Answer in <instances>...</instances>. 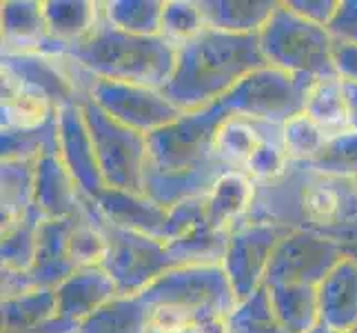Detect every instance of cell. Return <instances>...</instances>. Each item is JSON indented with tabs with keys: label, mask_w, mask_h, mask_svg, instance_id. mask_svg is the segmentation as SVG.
Wrapping results in <instances>:
<instances>
[{
	"label": "cell",
	"mask_w": 357,
	"mask_h": 333,
	"mask_svg": "<svg viewBox=\"0 0 357 333\" xmlns=\"http://www.w3.org/2000/svg\"><path fill=\"white\" fill-rule=\"evenodd\" d=\"M73 78H76L80 98H87L109 118L142 135H151L153 131L176 122L184 114L169 101L162 89L96 78L93 73L82 69L76 60H73Z\"/></svg>",
	"instance_id": "obj_5"
},
{
	"label": "cell",
	"mask_w": 357,
	"mask_h": 333,
	"mask_svg": "<svg viewBox=\"0 0 357 333\" xmlns=\"http://www.w3.org/2000/svg\"><path fill=\"white\" fill-rule=\"evenodd\" d=\"M344 258L342 246L311 227H293L280 240L271 258L264 287L311 285L317 287Z\"/></svg>",
	"instance_id": "obj_11"
},
{
	"label": "cell",
	"mask_w": 357,
	"mask_h": 333,
	"mask_svg": "<svg viewBox=\"0 0 357 333\" xmlns=\"http://www.w3.org/2000/svg\"><path fill=\"white\" fill-rule=\"evenodd\" d=\"M313 333H331V331H328V329H324L322 325H319V327H317V329H315Z\"/></svg>",
	"instance_id": "obj_48"
},
{
	"label": "cell",
	"mask_w": 357,
	"mask_h": 333,
	"mask_svg": "<svg viewBox=\"0 0 357 333\" xmlns=\"http://www.w3.org/2000/svg\"><path fill=\"white\" fill-rule=\"evenodd\" d=\"M167 0H105V20L131 36H160Z\"/></svg>",
	"instance_id": "obj_32"
},
{
	"label": "cell",
	"mask_w": 357,
	"mask_h": 333,
	"mask_svg": "<svg viewBox=\"0 0 357 333\" xmlns=\"http://www.w3.org/2000/svg\"><path fill=\"white\" fill-rule=\"evenodd\" d=\"M118 287L102 265L80 267L56 287V316L73 325H82L102 304L114 300Z\"/></svg>",
	"instance_id": "obj_17"
},
{
	"label": "cell",
	"mask_w": 357,
	"mask_h": 333,
	"mask_svg": "<svg viewBox=\"0 0 357 333\" xmlns=\"http://www.w3.org/2000/svg\"><path fill=\"white\" fill-rule=\"evenodd\" d=\"M58 151V122L27 131H0V154L3 160H40L45 154Z\"/></svg>",
	"instance_id": "obj_37"
},
{
	"label": "cell",
	"mask_w": 357,
	"mask_h": 333,
	"mask_svg": "<svg viewBox=\"0 0 357 333\" xmlns=\"http://www.w3.org/2000/svg\"><path fill=\"white\" fill-rule=\"evenodd\" d=\"M0 76H7L22 87L43 94L56 105V109L80 101V91L73 78V60L67 56L3 52Z\"/></svg>",
	"instance_id": "obj_12"
},
{
	"label": "cell",
	"mask_w": 357,
	"mask_h": 333,
	"mask_svg": "<svg viewBox=\"0 0 357 333\" xmlns=\"http://www.w3.org/2000/svg\"><path fill=\"white\" fill-rule=\"evenodd\" d=\"M304 169L300 184V220L302 227L328 229L357 216V189L355 180L319 176Z\"/></svg>",
	"instance_id": "obj_14"
},
{
	"label": "cell",
	"mask_w": 357,
	"mask_h": 333,
	"mask_svg": "<svg viewBox=\"0 0 357 333\" xmlns=\"http://www.w3.org/2000/svg\"><path fill=\"white\" fill-rule=\"evenodd\" d=\"M67 58L96 78L165 89L174 78L178 47L162 36H131L112 27L105 16L82 43L69 47Z\"/></svg>",
	"instance_id": "obj_2"
},
{
	"label": "cell",
	"mask_w": 357,
	"mask_h": 333,
	"mask_svg": "<svg viewBox=\"0 0 357 333\" xmlns=\"http://www.w3.org/2000/svg\"><path fill=\"white\" fill-rule=\"evenodd\" d=\"M280 0H198L206 27L253 36L264 29Z\"/></svg>",
	"instance_id": "obj_23"
},
{
	"label": "cell",
	"mask_w": 357,
	"mask_h": 333,
	"mask_svg": "<svg viewBox=\"0 0 357 333\" xmlns=\"http://www.w3.org/2000/svg\"><path fill=\"white\" fill-rule=\"evenodd\" d=\"M304 167L319 176L355 180L357 178V131L351 129L340 135H333V138L326 142L322 154Z\"/></svg>",
	"instance_id": "obj_39"
},
{
	"label": "cell",
	"mask_w": 357,
	"mask_h": 333,
	"mask_svg": "<svg viewBox=\"0 0 357 333\" xmlns=\"http://www.w3.org/2000/svg\"><path fill=\"white\" fill-rule=\"evenodd\" d=\"M278 129L280 125H266V122L229 114L215 131L213 156L227 169L244 171L246 163L251 160L257 147L262 145V140Z\"/></svg>",
	"instance_id": "obj_22"
},
{
	"label": "cell",
	"mask_w": 357,
	"mask_h": 333,
	"mask_svg": "<svg viewBox=\"0 0 357 333\" xmlns=\"http://www.w3.org/2000/svg\"><path fill=\"white\" fill-rule=\"evenodd\" d=\"M0 111H3V118H0L3 131L38 129L58 114L56 105L49 98L22 87L7 76H3V107Z\"/></svg>",
	"instance_id": "obj_26"
},
{
	"label": "cell",
	"mask_w": 357,
	"mask_h": 333,
	"mask_svg": "<svg viewBox=\"0 0 357 333\" xmlns=\"http://www.w3.org/2000/svg\"><path fill=\"white\" fill-rule=\"evenodd\" d=\"M93 207L109 225L133 233H142V236H149L162 242L169 209L160 207L146 193L105 189L93 200Z\"/></svg>",
	"instance_id": "obj_18"
},
{
	"label": "cell",
	"mask_w": 357,
	"mask_h": 333,
	"mask_svg": "<svg viewBox=\"0 0 357 333\" xmlns=\"http://www.w3.org/2000/svg\"><path fill=\"white\" fill-rule=\"evenodd\" d=\"M89 198H84L71 178L58 151L45 154L36 163L33 209L45 220H76L87 214Z\"/></svg>",
	"instance_id": "obj_15"
},
{
	"label": "cell",
	"mask_w": 357,
	"mask_h": 333,
	"mask_svg": "<svg viewBox=\"0 0 357 333\" xmlns=\"http://www.w3.org/2000/svg\"><path fill=\"white\" fill-rule=\"evenodd\" d=\"M100 216V214H98ZM105 236L109 240V249L102 267L114 278L118 293L122 295H140L153 280L165 276L176 262L171 260L165 242L155 238L133 233L105 222L100 218Z\"/></svg>",
	"instance_id": "obj_9"
},
{
	"label": "cell",
	"mask_w": 357,
	"mask_h": 333,
	"mask_svg": "<svg viewBox=\"0 0 357 333\" xmlns=\"http://www.w3.org/2000/svg\"><path fill=\"white\" fill-rule=\"evenodd\" d=\"M266 291L278 320L289 333H313L319 327L317 287L273 285L266 287Z\"/></svg>",
	"instance_id": "obj_28"
},
{
	"label": "cell",
	"mask_w": 357,
	"mask_h": 333,
	"mask_svg": "<svg viewBox=\"0 0 357 333\" xmlns=\"http://www.w3.org/2000/svg\"><path fill=\"white\" fill-rule=\"evenodd\" d=\"M344 89H347V101H349L351 129L357 131V84H353V82H344Z\"/></svg>",
	"instance_id": "obj_47"
},
{
	"label": "cell",
	"mask_w": 357,
	"mask_h": 333,
	"mask_svg": "<svg viewBox=\"0 0 357 333\" xmlns=\"http://www.w3.org/2000/svg\"><path fill=\"white\" fill-rule=\"evenodd\" d=\"M355 189H357V178H355Z\"/></svg>",
	"instance_id": "obj_49"
},
{
	"label": "cell",
	"mask_w": 357,
	"mask_h": 333,
	"mask_svg": "<svg viewBox=\"0 0 357 333\" xmlns=\"http://www.w3.org/2000/svg\"><path fill=\"white\" fill-rule=\"evenodd\" d=\"M333 65L337 78L344 82L357 84V43H337L333 45Z\"/></svg>",
	"instance_id": "obj_45"
},
{
	"label": "cell",
	"mask_w": 357,
	"mask_h": 333,
	"mask_svg": "<svg viewBox=\"0 0 357 333\" xmlns=\"http://www.w3.org/2000/svg\"><path fill=\"white\" fill-rule=\"evenodd\" d=\"M315 82V78L264 65L242 78L222 103L231 114L282 127L293 116L304 114L306 98Z\"/></svg>",
	"instance_id": "obj_8"
},
{
	"label": "cell",
	"mask_w": 357,
	"mask_h": 333,
	"mask_svg": "<svg viewBox=\"0 0 357 333\" xmlns=\"http://www.w3.org/2000/svg\"><path fill=\"white\" fill-rule=\"evenodd\" d=\"M326 29L337 43H357V0H340L335 16Z\"/></svg>",
	"instance_id": "obj_43"
},
{
	"label": "cell",
	"mask_w": 357,
	"mask_h": 333,
	"mask_svg": "<svg viewBox=\"0 0 357 333\" xmlns=\"http://www.w3.org/2000/svg\"><path fill=\"white\" fill-rule=\"evenodd\" d=\"M266 65L278 67L295 76H309L315 80L333 78V45L326 27L304 20L282 0L264 29L257 34Z\"/></svg>",
	"instance_id": "obj_4"
},
{
	"label": "cell",
	"mask_w": 357,
	"mask_h": 333,
	"mask_svg": "<svg viewBox=\"0 0 357 333\" xmlns=\"http://www.w3.org/2000/svg\"><path fill=\"white\" fill-rule=\"evenodd\" d=\"M293 163L282 142V127L273 131L262 140L255 154L244 167V174L249 176L255 184H271L284 178L291 171Z\"/></svg>",
	"instance_id": "obj_40"
},
{
	"label": "cell",
	"mask_w": 357,
	"mask_h": 333,
	"mask_svg": "<svg viewBox=\"0 0 357 333\" xmlns=\"http://www.w3.org/2000/svg\"><path fill=\"white\" fill-rule=\"evenodd\" d=\"M69 258L71 262L80 267H98L105 262L109 240L105 236V229L100 225V216H98L93 200L87 205V214L73 222L71 233H69Z\"/></svg>",
	"instance_id": "obj_35"
},
{
	"label": "cell",
	"mask_w": 357,
	"mask_h": 333,
	"mask_svg": "<svg viewBox=\"0 0 357 333\" xmlns=\"http://www.w3.org/2000/svg\"><path fill=\"white\" fill-rule=\"evenodd\" d=\"M353 333H357V327H355V329H353Z\"/></svg>",
	"instance_id": "obj_50"
},
{
	"label": "cell",
	"mask_w": 357,
	"mask_h": 333,
	"mask_svg": "<svg viewBox=\"0 0 357 333\" xmlns=\"http://www.w3.org/2000/svg\"><path fill=\"white\" fill-rule=\"evenodd\" d=\"M49 36L65 47L82 43L102 18V3L98 0H43Z\"/></svg>",
	"instance_id": "obj_24"
},
{
	"label": "cell",
	"mask_w": 357,
	"mask_h": 333,
	"mask_svg": "<svg viewBox=\"0 0 357 333\" xmlns=\"http://www.w3.org/2000/svg\"><path fill=\"white\" fill-rule=\"evenodd\" d=\"M225 171L229 169L220 163L206 165L202 169H193V171H182V174H160V171L146 167L144 193L149 195L151 200H155L160 207L171 209L180 200L206 195Z\"/></svg>",
	"instance_id": "obj_25"
},
{
	"label": "cell",
	"mask_w": 357,
	"mask_h": 333,
	"mask_svg": "<svg viewBox=\"0 0 357 333\" xmlns=\"http://www.w3.org/2000/svg\"><path fill=\"white\" fill-rule=\"evenodd\" d=\"M36 163L31 160H3V167H0V182H3L0 222L3 225L24 218L33 209Z\"/></svg>",
	"instance_id": "obj_30"
},
{
	"label": "cell",
	"mask_w": 357,
	"mask_h": 333,
	"mask_svg": "<svg viewBox=\"0 0 357 333\" xmlns=\"http://www.w3.org/2000/svg\"><path fill=\"white\" fill-rule=\"evenodd\" d=\"M43 216L31 209V212L16 220L3 225V244H0V258H3V269L9 271H24L29 274L36 265L38 256V229Z\"/></svg>",
	"instance_id": "obj_33"
},
{
	"label": "cell",
	"mask_w": 357,
	"mask_h": 333,
	"mask_svg": "<svg viewBox=\"0 0 357 333\" xmlns=\"http://www.w3.org/2000/svg\"><path fill=\"white\" fill-rule=\"evenodd\" d=\"M227 329L229 333H289L271 306L266 287L238 302L227 320Z\"/></svg>",
	"instance_id": "obj_38"
},
{
	"label": "cell",
	"mask_w": 357,
	"mask_h": 333,
	"mask_svg": "<svg viewBox=\"0 0 357 333\" xmlns=\"http://www.w3.org/2000/svg\"><path fill=\"white\" fill-rule=\"evenodd\" d=\"M291 11H295L304 20H309L319 27H328V22L333 20L340 0H284Z\"/></svg>",
	"instance_id": "obj_44"
},
{
	"label": "cell",
	"mask_w": 357,
	"mask_h": 333,
	"mask_svg": "<svg viewBox=\"0 0 357 333\" xmlns=\"http://www.w3.org/2000/svg\"><path fill=\"white\" fill-rule=\"evenodd\" d=\"M229 114L227 105L220 101L204 109L184 111L176 122L146 135L149 169L160 174H182L218 163L213 140Z\"/></svg>",
	"instance_id": "obj_6"
},
{
	"label": "cell",
	"mask_w": 357,
	"mask_h": 333,
	"mask_svg": "<svg viewBox=\"0 0 357 333\" xmlns=\"http://www.w3.org/2000/svg\"><path fill=\"white\" fill-rule=\"evenodd\" d=\"M331 135L306 114H298L282 125V142L293 165H309L315 160Z\"/></svg>",
	"instance_id": "obj_36"
},
{
	"label": "cell",
	"mask_w": 357,
	"mask_h": 333,
	"mask_svg": "<svg viewBox=\"0 0 357 333\" xmlns=\"http://www.w3.org/2000/svg\"><path fill=\"white\" fill-rule=\"evenodd\" d=\"M140 298L149 309L171 306L189 313L195 333H229L227 320L238 306L222 265L174 267L153 280Z\"/></svg>",
	"instance_id": "obj_3"
},
{
	"label": "cell",
	"mask_w": 357,
	"mask_h": 333,
	"mask_svg": "<svg viewBox=\"0 0 357 333\" xmlns=\"http://www.w3.org/2000/svg\"><path fill=\"white\" fill-rule=\"evenodd\" d=\"M56 122L60 160H63L71 178L76 180L84 198L96 200L107 189V184L100 174V167H98L93 138L87 127V120H84L80 101L60 107L56 114Z\"/></svg>",
	"instance_id": "obj_13"
},
{
	"label": "cell",
	"mask_w": 357,
	"mask_h": 333,
	"mask_svg": "<svg viewBox=\"0 0 357 333\" xmlns=\"http://www.w3.org/2000/svg\"><path fill=\"white\" fill-rule=\"evenodd\" d=\"M78 220V218H76ZM76 220H45L38 229V256L29 271L31 285L36 289H56L76 271L69 258V233Z\"/></svg>",
	"instance_id": "obj_21"
},
{
	"label": "cell",
	"mask_w": 357,
	"mask_h": 333,
	"mask_svg": "<svg viewBox=\"0 0 357 333\" xmlns=\"http://www.w3.org/2000/svg\"><path fill=\"white\" fill-rule=\"evenodd\" d=\"M315 231L333 238L342 246V253L351 258V260L357 265V216L347 222H342V225L328 227V229H315Z\"/></svg>",
	"instance_id": "obj_46"
},
{
	"label": "cell",
	"mask_w": 357,
	"mask_h": 333,
	"mask_svg": "<svg viewBox=\"0 0 357 333\" xmlns=\"http://www.w3.org/2000/svg\"><path fill=\"white\" fill-rule=\"evenodd\" d=\"M0 27H3V52L65 56V47L49 36L43 3L38 0L3 3Z\"/></svg>",
	"instance_id": "obj_16"
},
{
	"label": "cell",
	"mask_w": 357,
	"mask_h": 333,
	"mask_svg": "<svg viewBox=\"0 0 357 333\" xmlns=\"http://www.w3.org/2000/svg\"><path fill=\"white\" fill-rule=\"evenodd\" d=\"M257 184L244 171H225L206 193V220L215 231L231 233L251 218Z\"/></svg>",
	"instance_id": "obj_20"
},
{
	"label": "cell",
	"mask_w": 357,
	"mask_h": 333,
	"mask_svg": "<svg viewBox=\"0 0 357 333\" xmlns=\"http://www.w3.org/2000/svg\"><path fill=\"white\" fill-rule=\"evenodd\" d=\"M266 65L257 34L238 36L206 27L178 47L174 78L162 89L182 111L220 103L251 71Z\"/></svg>",
	"instance_id": "obj_1"
},
{
	"label": "cell",
	"mask_w": 357,
	"mask_h": 333,
	"mask_svg": "<svg viewBox=\"0 0 357 333\" xmlns=\"http://www.w3.org/2000/svg\"><path fill=\"white\" fill-rule=\"evenodd\" d=\"M3 333H36L56 316V289H31L3 300Z\"/></svg>",
	"instance_id": "obj_31"
},
{
	"label": "cell",
	"mask_w": 357,
	"mask_h": 333,
	"mask_svg": "<svg viewBox=\"0 0 357 333\" xmlns=\"http://www.w3.org/2000/svg\"><path fill=\"white\" fill-rule=\"evenodd\" d=\"M229 233L215 231L211 225H204L187 236L167 242V251L176 267H195V265H222L227 253Z\"/></svg>",
	"instance_id": "obj_34"
},
{
	"label": "cell",
	"mask_w": 357,
	"mask_h": 333,
	"mask_svg": "<svg viewBox=\"0 0 357 333\" xmlns=\"http://www.w3.org/2000/svg\"><path fill=\"white\" fill-rule=\"evenodd\" d=\"M291 229L273 220H246L229 233L222 269L238 302L264 287L271 258Z\"/></svg>",
	"instance_id": "obj_10"
},
{
	"label": "cell",
	"mask_w": 357,
	"mask_h": 333,
	"mask_svg": "<svg viewBox=\"0 0 357 333\" xmlns=\"http://www.w3.org/2000/svg\"><path fill=\"white\" fill-rule=\"evenodd\" d=\"M80 107L91 131L98 167L107 189L144 193V174L149 167L146 135L109 118L87 98H80Z\"/></svg>",
	"instance_id": "obj_7"
},
{
	"label": "cell",
	"mask_w": 357,
	"mask_h": 333,
	"mask_svg": "<svg viewBox=\"0 0 357 333\" xmlns=\"http://www.w3.org/2000/svg\"><path fill=\"white\" fill-rule=\"evenodd\" d=\"M206 29L198 0H167L162 11V29L160 36L171 45H184Z\"/></svg>",
	"instance_id": "obj_41"
},
{
	"label": "cell",
	"mask_w": 357,
	"mask_h": 333,
	"mask_svg": "<svg viewBox=\"0 0 357 333\" xmlns=\"http://www.w3.org/2000/svg\"><path fill=\"white\" fill-rule=\"evenodd\" d=\"M151 309L140 295L118 293L96 313L82 320L78 333H149Z\"/></svg>",
	"instance_id": "obj_27"
},
{
	"label": "cell",
	"mask_w": 357,
	"mask_h": 333,
	"mask_svg": "<svg viewBox=\"0 0 357 333\" xmlns=\"http://www.w3.org/2000/svg\"><path fill=\"white\" fill-rule=\"evenodd\" d=\"M319 325L331 333H353L357 327V265L344 256L317 285Z\"/></svg>",
	"instance_id": "obj_19"
},
{
	"label": "cell",
	"mask_w": 357,
	"mask_h": 333,
	"mask_svg": "<svg viewBox=\"0 0 357 333\" xmlns=\"http://www.w3.org/2000/svg\"><path fill=\"white\" fill-rule=\"evenodd\" d=\"M208 225L206 220V195H198V198H187L174 205L167 214V227L162 233V242L178 240L187 233L195 231Z\"/></svg>",
	"instance_id": "obj_42"
},
{
	"label": "cell",
	"mask_w": 357,
	"mask_h": 333,
	"mask_svg": "<svg viewBox=\"0 0 357 333\" xmlns=\"http://www.w3.org/2000/svg\"><path fill=\"white\" fill-rule=\"evenodd\" d=\"M304 114L313 118L331 138L344 131H351V114L344 80L337 76L317 80L311 87L309 98H306Z\"/></svg>",
	"instance_id": "obj_29"
}]
</instances>
